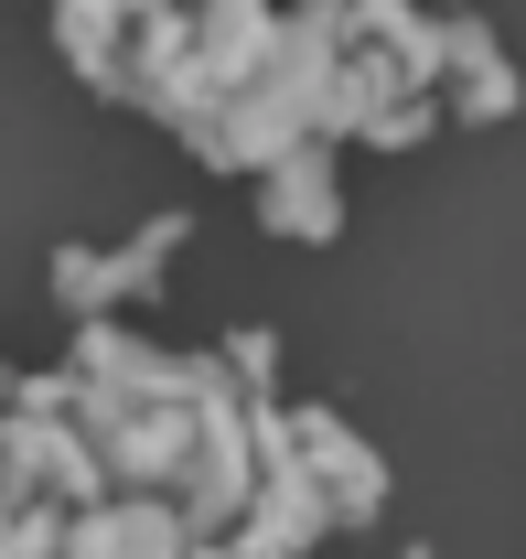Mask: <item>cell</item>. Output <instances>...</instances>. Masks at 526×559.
<instances>
[]
</instances>
